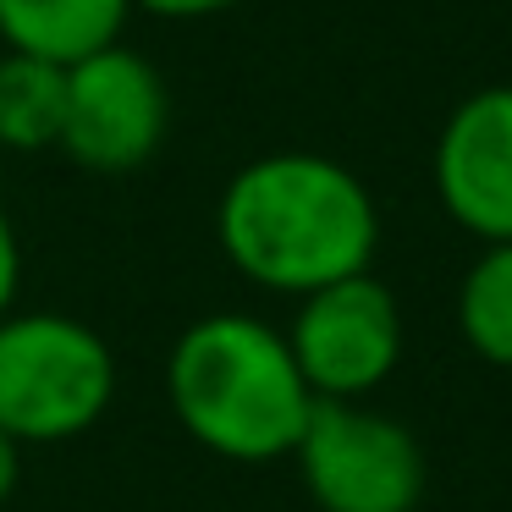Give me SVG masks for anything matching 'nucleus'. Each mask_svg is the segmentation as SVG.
I'll return each instance as SVG.
<instances>
[{"label": "nucleus", "instance_id": "obj_13", "mask_svg": "<svg viewBox=\"0 0 512 512\" xmlns=\"http://www.w3.org/2000/svg\"><path fill=\"white\" fill-rule=\"evenodd\" d=\"M17 463H23V457H17V441L0 430V501L12 496V485H17Z\"/></svg>", "mask_w": 512, "mask_h": 512}, {"label": "nucleus", "instance_id": "obj_4", "mask_svg": "<svg viewBox=\"0 0 512 512\" xmlns=\"http://www.w3.org/2000/svg\"><path fill=\"white\" fill-rule=\"evenodd\" d=\"M298 468L325 512H413L424 496L419 441L386 413L314 397L298 435Z\"/></svg>", "mask_w": 512, "mask_h": 512}, {"label": "nucleus", "instance_id": "obj_11", "mask_svg": "<svg viewBox=\"0 0 512 512\" xmlns=\"http://www.w3.org/2000/svg\"><path fill=\"white\" fill-rule=\"evenodd\" d=\"M237 6H248V0H133V12L166 17V23H199V17H221Z\"/></svg>", "mask_w": 512, "mask_h": 512}, {"label": "nucleus", "instance_id": "obj_6", "mask_svg": "<svg viewBox=\"0 0 512 512\" xmlns=\"http://www.w3.org/2000/svg\"><path fill=\"white\" fill-rule=\"evenodd\" d=\"M287 347L298 358V375L314 397L353 402L364 391H375L402 358L397 298L369 270L364 276H347V281H331V287L303 298Z\"/></svg>", "mask_w": 512, "mask_h": 512}, {"label": "nucleus", "instance_id": "obj_5", "mask_svg": "<svg viewBox=\"0 0 512 512\" xmlns=\"http://www.w3.org/2000/svg\"><path fill=\"white\" fill-rule=\"evenodd\" d=\"M171 122V94L155 61L127 45H111L100 56L67 67V111H61V138L83 171L122 177L138 171L160 149Z\"/></svg>", "mask_w": 512, "mask_h": 512}, {"label": "nucleus", "instance_id": "obj_1", "mask_svg": "<svg viewBox=\"0 0 512 512\" xmlns=\"http://www.w3.org/2000/svg\"><path fill=\"white\" fill-rule=\"evenodd\" d=\"M215 232L248 281L309 298L331 281L364 276L380 243V215L342 160L276 149L226 182Z\"/></svg>", "mask_w": 512, "mask_h": 512}, {"label": "nucleus", "instance_id": "obj_2", "mask_svg": "<svg viewBox=\"0 0 512 512\" xmlns=\"http://www.w3.org/2000/svg\"><path fill=\"white\" fill-rule=\"evenodd\" d=\"M166 386L193 441L232 463L287 457L314 408L287 336L254 314H204L188 325L171 347Z\"/></svg>", "mask_w": 512, "mask_h": 512}, {"label": "nucleus", "instance_id": "obj_7", "mask_svg": "<svg viewBox=\"0 0 512 512\" xmlns=\"http://www.w3.org/2000/svg\"><path fill=\"white\" fill-rule=\"evenodd\" d=\"M435 193L479 243H512V83L474 89L435 138Z\"/></svg>", "mask_w": 512, "mask_h": 512}, {"label": "nucleus", "instance_id": "obj_10", "mask_svg": "<svg viewBox=\"0 0 512 512\" xmlns=\"http://www.w3.org/2000/svg\"><path fill=\"white\" fill-rule=\"evenodd\" d=\"M457 325L479 358L512 369V243H490L457 292Z\"/></svg>", "mask_w": 512, "mask_h": 512}, {"label": "nucleus", "instance_id": "obj_8", "mask_svg": "<svg viewBox=\"0 0 512 512\" xmlns=\"http://www.w3.org/2000/svg\"><path fill=\"white\" fill-rule=\"evenodd\" d=\"M133 0H0V45L17 56L78 67L122 45Z\"/></svg>", "mask_w": 512, "mask_h": 512}, {"label": "nucleus", "instance_id": "obj_9", "mask_svg": "<svg viewBox=\"0 0 512 512\" xmlns=\"http://www.w3.org/2000/svg\"><path fill=\"white\" fill-rule=\"evenodd\" d=\"M61 111H67V67L50 61L0 56V144L6 149H50L61 138Z\"/></svg>", "mask_w": 512, "mask_h": 512}, {"label": "nucleus", "instance_id": "obj_3", "mask_svg": "<svg viewBox=\"0 0 512 512\" xmlns=\"http://www.w3.org/2000/svg\"><path fill=\"white\" fill-rule=\"evenodd\" d=\"M116 391L111 347L67 314L0 320V430L12 441H67L105 413Z\"/></svg>", "mask_w": 512, "mask_h": 512}, {"label": "nucleus", "instance_id": "obj_12", "mask_svg": "<svg viewBox=\"0 0 512 512\" xmlns=\"http://www.w3.org/2000/svg\"><path fill=\"white\" fill-rule=\"evenodd\" d=\"M17 281H23V248H17V232L6 221V210H0V320H6V309L17 298Z\"/></svg>", "mask_w": 512, "mask_h": 512}]
</instances>
